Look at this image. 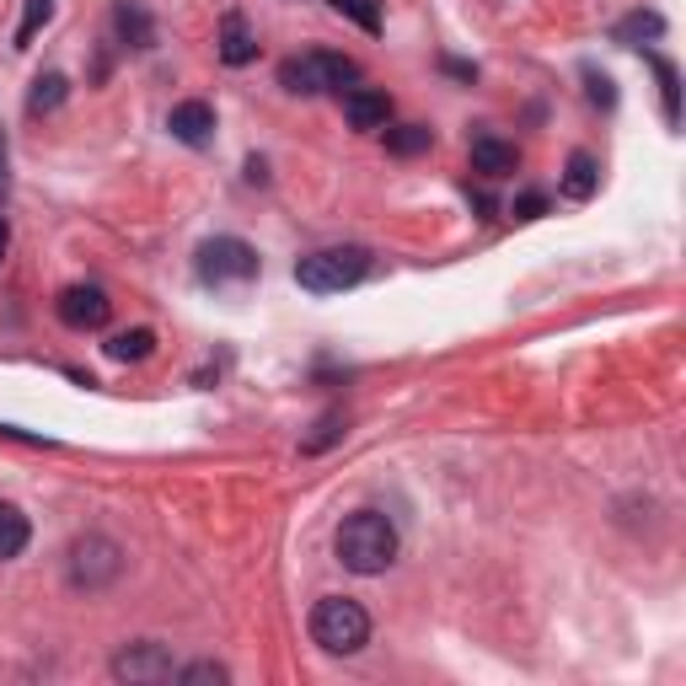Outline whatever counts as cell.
<instances>
[{
	"label": "cell",
	"instance_id": "25",
	"mask_svg": "<svg viewBox=\"0 0 686 686\" xmlns=\"http://www.w3.org/2000/svg\"><path fill=\"white\" fill-rule=\"evenodd\" d=\"M585 87H590V102H596V108H617V91H612V76H606V70L585 64Z\"/></svg>",
	"mask_w": 686,
	"mask_h": 686
},
{
	"label": "cell",
	"instance_id": "16",
	"mask_svg": "<svg viewBox=\"0 0 686 686\" xmlns=\"http://www.w3.org/2000/svg\"><path fill=\"white\" fill-rule=\"evenodd\" d=\"M649 64H655V76H659V102H665V123L676 129V123H682V70H676V60H665V54H649Z\"/></svg>",
	"mask_w": 686,
	"mask_h": 686
},
{
	"label": "cell",
	"instance_id": "3",
	"mask_svg": "<svg viewBox=\"0 0 686 686\" xmlns=\"http://www.w3.org/2000/svg\"><path fill=\"white\" fill-rule=\"evenodd\" d=\"M370 274V252L365 247H317L296 264V285L311 296H338V290H355L359 279Z\"/></svg>",
	"mask_w": 686,
	"mask_h": 686
},
{
	"label": "cell",
	"instance_id": "14",
	"mask_svg": "<svg viewBox=\"0 0 686 686\" xmlns=\"http://www.w3.org/2000/svg\"><path fill=\"white\" fill-rule=\"evenodd\" d=\"M596 188H600V161L590 156V150H574L568 167H564V193L585 205V199H596Z\"/></svg>",
	"mask_w": 686,
	"mask_h": 686
},
{
	"label": "cell",
	"instance_id": "24",
	"mask_svg": "<svg viewBox=\"0 0 686 686\" xmlns=\"http://www.w3.org/2000/svg\"><path fill=\"white\" fill-rule=\"evenodd\" d=\"M172 682H182V686H226L231 682V670H226L220 659H199V665H182Z\"/></svg>",
	"mask_w": 686,
	"mask_h": 686
},
{
	"label": "cell",
	"instance_id": "15",
	"mask_svg": "<svg viewBox=\"0 0 686 686\" xmlns=\"http://www.w3.org/2000/svg\"><path fill=\"white\" fill-rule=\"evenodd\" d=\"M28 537H32L28 515L11 505V499H0V564H11V558L28 547Z\"/></svg>",
	"mask_w": 686,
	"mask_h": 686
},
{
	"label": "cell",
	"instance_id": "20",
	"mask_svg": "<svg viewBox=\"0 0 686 686\" xmlns=\"http://www.w3.org/2000/svg\"><path fill=\"white\" fill-rule=\"evenodd\" d=\"M344 429H349V418H344V414H322V418H317V429L300 440V450H306V456H322L328 446H338V440H344Z\"/></svg>",
	"mask_w": 686,
	"mask_h": 686
},
{
	"label": "cell",
	"instance_id": "1",
	"mask_svg": "<svg viewBox=\"0 0 686 686\" xmlns=\"http://www.w3.org/2000/svg\"><path fill=\"white\" fill-rule=\"evenodd\" d=\"M397 526H391L381 509H355V515H344V526H338V537H332V553H338V564L349 568V574H387L397 564Z\"/></svg>",
	"mask_w": 686,
	"mask_h": 686
},
{
	"label": "cell",
	"instance_id": "22",
	"mask_svg": "<svg viewBox=\"0 0 686 686\" xmlns=\"http://www.w3.org/2000/svg\"><path fill=\"white\" fill-rule=\"evenodd\" d=\"M665 22H659L655 11H633L627 22H617V43H633V49H644V38H659Z\"/></svg>",
	"mask_w": 686,
	"mask_h": 686
},
{
	"label": "cell",
	"instance_id": "2",
	"mask_svg": "<svg viewBox=\"0 0 686 686\" xmlns=\"http://www.w3.org/2000/svg\"><path fill=\"white\" fill-rule=\"evenodd\" d=\"M311 644L328 655H359L370 644V612L349 596H322L311 606Z\"/></svg>",
	"mask_w": 686,
	"mask_h": 686
},
{
	"label": "cell",
	"instance_id": "27",
	"mask_svg": "<svg viewBox=\"0 0 686 686\" xmlns=\"http://www.w3.org/2000/svg\"><path fill=\"white\" fill-rule=\"evenodd\" d=\"M440 70H446V76H456V81H478V64H473V60H440Z\"/></svg>",
	"mask_w": 686,
	"mask_h": 686
},
{
	"label": "cell",
	"instance_id": "21",
	"mask_svg": "<svg viewBox=\"0 0 686 686\" xmlns=\"http://www.w3.org/2000/svg\"><path fill=\"white\" fill-rule=\"evenodd\" d=\"M328 6L338 17H349L359 32H370V38L381 32V6H376V0H328Z\"/></svg>",
	"mask_w": 686,
	"mask_h": 686
},
{
	"label": "cell",
	"instance_id": "7",
	"mask_svg": "<svg viewBox=\"0 0 686 686\" xmlns=\"http://www.w3.org/2000/svg\"><path fill=\"white\" fill-rule=\"evenodd\" d=\"M113 676L129 686H161L178 676V659L167 644H156V638H140V644H129L113 655Z\"/></svg>",
	"mask_w": 686,
	"mask_h": 686
},
{
	"label": "cell",
	"instance_id": "26",
	"mask_svg": "<svg viewBox=\"0 0 686 686\" xmlns=\"http://www.w3.org/2000/svg\"><path fill=\"white\" fill-rule=\"evenodd\" d=\"M537 215H547V193H520L515 199V220H537Z\"/></svg>",
	"mask_w": 686,
	"mask_h": 686
},
{
	"label": "cell",
	"instance_id": "8",
	"mask_svg": "<svg viewBox=\"0 0 686 686\" xmlns=\"http://www.w3.org/2000/svg\"><path fill=\"white\" fill-rule=\"evenodd\" d=\"M54 311H60L64 328L91 332V328H102V322H108L113 300H108V290H97V285H70V290H60Z\"/></svg>",
	"mask_w": 686,
	"mask_h": 686
},
{
	"label": "cell",
	"instance_id": "17",
	"mask_svg": "<svg viewBox=\"0 0 686 686\" xmlns=\"http://www.w3.org/2000/svg\"><path fill=\"white\" fill-rule=\"evenodd\" d=\"M150 355H156V332L150 328H129L108 338V359H119V365H140Z\"/></svg>",
	"mask_w": 686,
	"mask_h": 686
},
{
	"label": "cell",
	"instance_id": "18",
	"mask_svg": "<svg viewBox=\"0 0 686 686\" xmlns=\"http://www.w3.org/2000/svg\"><path fill=\"white\" fill-rule=\"evenodd\" d=\"M64 97H70V76H60V70H49V76H38L28 91V113H54Z\"/></svg>",
	"mask_w": 686,
	"mask_h": 686
},
{
	"label": "cell",
	"instance_id": "4",
	"mask_svg": "<svg viewBox=\"0 0 686 686\" xmlns=\"http://www.w3.org/2000/svg\"><path fill=\"white\" fill-rule=\"evenodd\" d=\"M193 274L205 279L209 290H241V285H252L264 274V258H258V247H247L241 237H209L199 247V258H193Z\"/></svg>",
	"mask_w": 686,
	"mask_h": 686
},
{
	"label": "cell",
	"instance_id": "13",
	"mask_svg": "<svg viewBox=\"0 0 686 686\" xmlns=\"http://www.w3.org/2000/svg\"><path fill=\"white\" fill-rule=\"evenodd\" d=\"M520 167V150L509 146V140H494V135H478L473 140V172L483 178H509Z\"/></svg>",
	"mask_w": 686,
	"mask_h": 686
},
{
	"label": "cell",
	"instance_id": "11",
	"mask_svg": "<svg viewBox=\"0 0 686 686\" xmlns=\"http://www.w3.org/2000/svg\"><path fill=\"white\" fill-rule=\"evenodd\" d=\"M344 119L355 123V129H387L391 123V97L387 91H376V87H349L344 91Z\"/></svg>",
	"mask_w": 686,
	"mask_h": 686
},
{
	"label": "cell",
	"instance_id": "23",
	"mask_svg": "<svg viewBox=\"0 0 686 686\" xmlns=\"http://www.w3.org/2000/svg\"><path fill=\"white\" fill-rule=\"evenodd\" d=\"M49 17H54V0H28V6H22V22H17V43H11V49H28Z\"/></svg>",
	"mask_w": 686,
	"mask_h": 686
},
{
	"label": "cell",
	"instance_id": "5",
	"mask_svg": "<svg viewBox=\"0 0 686 686\" xmlns=\"http://www.w3.org/2000/svg\"><path fill=\"white\" fill-rule=\"evenodd\" d=\"M359 81V64L349 54H328V49H311L296 60L279 64V87L296 91V97H322V91H344Z\"/></svg>",
	"mask_w": 686,
	"mask_h": 686
},
{
	"label": "cell",
	"instance_id": "12",
	"mask_svg": "<svg viewBox=\"0 0 686 686\" xmlns=\"http://www.w3.org/2000/svg\"><path fill=\"white\" fill-rule=\"evenodd\" d=\"M113 32L123 38V49H156V22H150L146 6H135V0L113 6Z\"/></svg>",
	"mask_w": 686,
	"mask_h": 686
},
{
	"label": "cell",
	"instance_id": "19",
	"mask_svg": "<svg viewBox=\"0 0 686 686\" xmlns=\"http://www.w3.org/2000/svg\"><path fill=\"white\" fill-rule=\"evenodd\" d=\"M429 146H435V129H429V123H391L387 129L391 156H424Z\"/></svg>",
	"mask_w": 686,
	"mask_h": 686
},
{
	"label": "cell",
	"instance_id": "6",
	"mask_svg": "<svg viewBox=\"0 0 686 686\" xmlns=\"http://www.w3.org/2000/svg\"><path fill=\"white\" fill-rule=\"evenodd\" d=\"M64 574H70V585H76V590L97 596V590H108V585L123 574V547L113 537H102V531H87V537L70 541Z\"/></svg>",
	"mask_w": 686,
	"mask_h": 686
},
{
	"label": "cell",
	"instance_id": "29",
	"mask_svg": "<svg viewBox=\"0 0 686 686\" xmlns=\"http://www.w3.org/2000/svg\"><path fill=\"white\" fill-rule=\"evenodd\" d=\"M0 182H6V140H0Z\"/></svg>",
	"mask_w": 686,
	"mask_h": 686
},
{
	"label": "cell",
	"instance_id": "10",
	"mask_svg": "<svg viewBox=\"0 0 686 686\" xmlns=\"http://www.w3.org/2000/svg\"><path fill=\"white\" fill-rule=\"evenodd\" d=\"M167 129H172V140H182V146H209L215 140V108L209 102H199V97H188V102H178L172 113H167Z\"/></svg>",
	"mask_w": 686,
	"mask_h": 686
},
{
	"label": "cell",
	"instance_id": "9",
	"mask_svg": "<svg viewBox=\"0 0 686 686\" xmlns=\"http://www.w3.org/2000/svg\"><path fill=\"white\" fill-rule=\"evenodd\" d=\"M215 54H220V64H231V70H241V64L258 60V32L247 28V17H241V11H226V17H220Z\"/></svg>",
	"mask_w": 686,
	"mask_h": 686
},
{
	"label": "cell",
	"instance_id": "28",
	"mask_svg": "<svg viewBox=\"0 0 686 686\" xmlns=\"http://www.w3.org/2000/svg\"><path fill=\"white\" fill-rule=\"evenodd\" d=\"M6 247H11V226L0 220V258H6Z\"/></svg>",
	"mask_w": 686,
	"mask_h": 686
}]
</instances>
